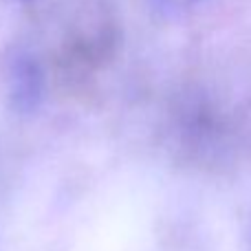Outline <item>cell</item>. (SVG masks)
<instances>
[]
</instances>
